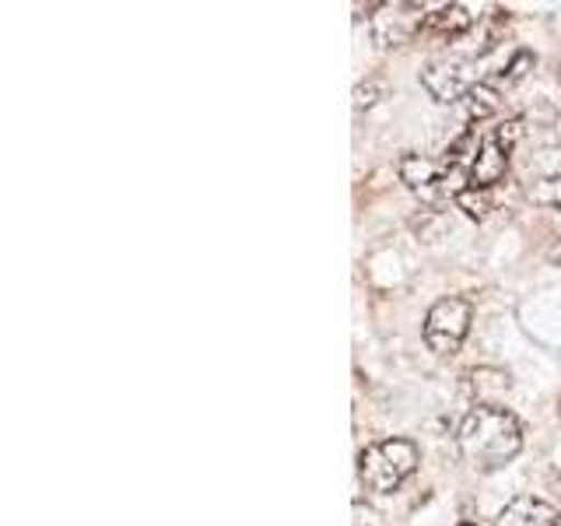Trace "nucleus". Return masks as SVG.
I'll list each match as a JSON object with an SVG mask.
<instances>
[{
	"mask_svg": "<svg viewBox=\"0 0 561 526\" xmlns=\"http://www.w3.org/2000/svg\"><path fill=\"white\" fill-rule=\"evenodd\" d=\"M478 18L481 14H473V8H467V4H446V8L425 14L421 32L435 35V39H460V35H467L473 25H478Z\"/></svg>",
	"mask_w": 561,
	"mask_h": 526,
	"instance_id": "obj_8",
	"label": "nucleus"
},
{
	"mask_svg": "<svg viewBox=\"0 0 561 526\" xmlns=\"http://www.w3.org/2000/svg\"><path fill=\"white\" fill-rule=\"evenodd\" d=\"M421 464V453L411 438H382L362 449L358 456V478L376 495H390L403 481L411 478Z\"/></svg>",
	"mask_w": 561,
	"mask_h": 526,
	"instance_id": "obj_2",
	"label": "nucleus"
},
{
	"mask_svg": "<svg viewBox=\"0 0 561 526\" xmlns=\"http://www.w3.org/2000/svg\"><path fill=\"white\" fill-rule=\"evenodd\" d=\"M456 446L460 456L478 470L491 473L502 470L505 464H513L523 449V428L513 411L499 408V403H478L456 432Z\"/></svg>",
	"mask_w": 561,
	"mask_h": 526,
	"instance_id": "obj_1",
	"label": "nucleus"
},
{
	"mask_svg": "<svg viewBox=\"0 0 561 526\" xmlns=\"http://www.w3.org/2000/svg\"><path fill=\"white\" fill-rule=\"evenodd\" d=\"M558 145H561V119H558Z\"/></svg>",
	"mask_w": 561,
	"mask_h": 526,
	"instance_id": "obj_11",
	"label": "nucleus"
},
{
	"mask_svg": "<svg viewBox=\"0 0 561 526\" xmlns=\"http://www.w3.org/2000/svg\"><path fill=\"white\" fill-rule=\"evenodd\" d=\"M456 204H460L470 218H488V210L495 207V197H491V190H473V186H467V190L456 193Z\"/></svg>",
	"mask_w": 561,
	"mask_h": 526,
	"instance_id": "obj_9",
	"label": "nucleus"
},
{
	"mask_svg": "<svg viewBox=\"0 0 561 526\" xmlns=\"http://www.w3.org/2000/svg\"><path fill=\"white\" fill-rule=\"evenodd\" d=\"M460 526H473V523H460Z\"/></svg>",
	"mask_w": 561,
	"mask_h": 526,
	"instance_id": "obj_12",
	"label": "nucleus"
},
{
	"mask_svg": "<svg viewBox=\"0 0 561 526\" xmlns=\"http://www.w3.org/2000/svg\"><path fill=\"white\" fill-rule=\"evenodd\" d=\"M495 526H561V513L543 499L519 495L502 508Z\"/></svg>",
	"mask_w": 561,
	"mask_h": 526,
	"instance_id": "obj_7",
	"label": "nucleus"
},
{
	"mask_svg": "<svg viewBox=\"0 0 561 526\" xmlns=\"http://www.w3.org/2000/svg\"><path fill=\"white\" fill-rule=\"evenodd\" d=\"M470 320H473V309L467 298H460V295L438 298L425 316V344L438 358L460 355V347L470 333Z\"/></svg>",
	"mask_w": 561,
	"mask_h": 526,
	"instance_id": "obj_3",
	"label": "nucleus"
},
{
	"mask_svg": "<svg viewBox=\"0 0 561 526\" xmlns=\"http://www.w3.org/2000/svg\"><path fill=\"white\" fill-rule=\"evenodd\" d=\"M526 197L534 204L561 210V148L540 151L530 162V172H526Z\"/></svg>",
	"mask_w": 561,
	"mask_h": 526,
	"instance_id": "obj_6",
	"label": "nucleus"
},
{
	"mask_svg": "<svg viewBox=\"0 0 561 526\" xmlns=\"http://www.w3.org/2000/svg\"><path fill=\"white\" fill-rule=\"evenodd\" d=\"M400 180L408 183V190L417 193L421 201L453 197V193H449L446 165H443V162H435V158H425V155H403V158H400Z\"/></svg>",
	"mask_w": 561,
	"mask_h": 526,
	"instance_id": "obj_5",
	"label": "nucleus"
},
{
	"mask_svg": "<svg viewBox=\"0 0 561 526\" xmlns=\"http://www.w3.org/2000/svg\"><path fill=\"white\" fill-rule=\"evenodd\" d=\"M551 260H561V245H554V250H551Z\"/></svg>",
	"mask_w": 561,
	"mask_h": 526,
	"instance_id": "obj_10",
	"label": "nucleus"
},
{
	"mask_svg": "<svg viewBox=\"0 0 561 526\" xmlns=\"http://www.w3.org/2000/svg\"><path fill=\"white\" fill-rule=\"evenodd\" d=\"M481 81L484 75L478 70V60H470V57H438L421 70V84L428 88V95L446 105L463 102Z\"/></svg>",
	"mask_w": 561,
	"mask_h": 526,
	"instance_id": "obj_4",
	"label": "nucleus"
}]
</instances>
